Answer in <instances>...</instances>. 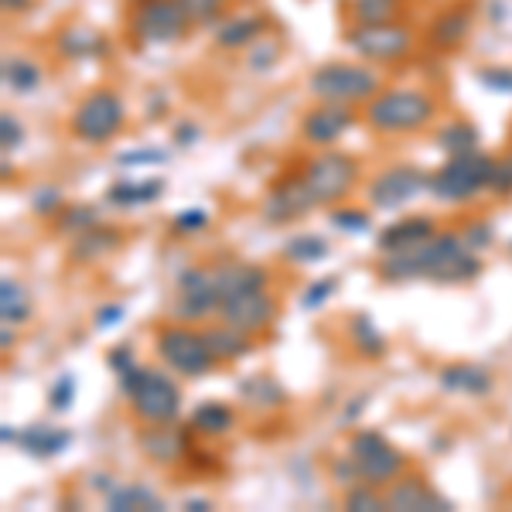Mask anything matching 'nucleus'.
<instances>
[{
  "label": "nucleus",
  "instance_id": "nucleus-7",
  "mask_svg": "<svg viewBox=\"0 0 512 512\" xmlns=\"http://www.w3.org/2000/svg\"><path fill=\"white\" fill-rule=\"evenodd\" d=\"M195 21L181 7V0H140L130 4L127 14V35L134 45H178L192 35Z\"/></svg>",
  "mask_w": 512,
  "mask_h": 512
},
{
  "label": "nucleus",
  "instance_id": "nucleus-2",
  "mask_svg": "<svg viewBox=\"0 0 512 512\" xmlns=\"http://www.w3.org/2000/svg\"><path fill=\"white\" fill-rule=\"evenodd\" d=\"M437 117H441V99L431 89H417V86H386L383 93L362 106V123L373 134L383 137L420 134Z\"/></svg>",
  "mask_w": 512,
  "mask_h": 512
},
{
  "label": "nucleus",
  "instance_id": "nucleus-61",
  "mask_svg": "<svg viewBox=\"0 0 512 512\" xmlns=\"http://www.w3.org/2000/svg\"><path fill=\"white\" fill-rule=\"evenodd\" d=\"M509 253H512V243H509Z\"/></svg>",
  "mask_w": 512,
  "mask_h": 512
},
{
  "label": "nucleus",
  "instance_id": "nucleus-53",
  "mask_svg": "<svg viewBox=\"0 0 512 512\" xmlns=\"http://www.w3.org/2000/svg\"><path fill=\"white\" fill-rule=\"evenodd\" d=\"M106 366H110L117 376H120V373H127L130 366H137V362H134V349H130V345H117V349L106 355Z\"/></svg>",
  "mask_w": 512,
  "mask_h": 512
},
{
  "label": "nucleus",
  "instance_id": "nucleus-50",
  "mask_svg": "<svg viewBox=\"0 0 512 512\" xmlns=\"http://www.w3.org/2000/svg\"><path fill=\"white\" fill-rule=\"evenodd\" d=\"M489 192L499 195V198L512 195V154H506V158H495L492 178H489Z\"/></svg>",
  "mask_w": 512,
  "mask_h": 512
},
{
  "label": "nucleus",
  "instance_id": "nucleus-9",
  "mask_svg": "<svg viewBox=\"0 0 512 512\" xmlns=\"http://www.w3.org/2000/svg\"><path fill=\"white\" fill-rule=\"evenodd\" d=\"M154 349H158V359L164 366L188 379H202V376L216 373V366H219V359L212 355L205 335L198 332V328L185 325V321L161 325L158 335H154Z\"/></svg>",
  "mask_w": 512,
  "mask_h": 512
},
{
  "label": "nucleus",
  "instance_id": "nucleus-19",
  "mask_svg": "<svg viewBox=\"0 0 512 512\" xmlns=\"http://www.w3.org/2000/svg\"><path fill=\"white\" fill-rule=\"evenodd\" d=\"M55 52L69 62H89V59H106L110 55V38L103 35L93 24H82V21H72L59 28L55 35Z\"/></svg>",
  "mask_w": 512,
  "mask_h": 512
},
{
  "label": "nucleus",
  "instance_id": "nucleus-14",
  "mask_svg": "<svg viewBox=\"0 0 512 512\" xmlns=\"http://www.w3.org/2000/svg\"><path fill=\"white\" fill-rule=\"evenodd\" d=\"M427 181H431V175L424 168H417V164H393V168L379 171L369 181V202H373V209L383 212L403 209L420 192H427Z\"/></svg>",
  "mask_w": 512,
  "mask_h": 512
},
{
  "label": "nucleus",
  "instance_id": "nucleus-31",
  "mask_svg": "<svg viewBox=\"0 0 512 512\" xmlns=\"http://www.w3.org/2000/svg\"><path fill=\"white\" fill-rule=\"evenodd\" d=\"M239 396H243L253 410H280L287 403L284 386L267 373H256L250 379H243V383H239Z\"/></svg>",
  "mask_w": 512,
  "mask_h": 512
},
{
  "label": "nucleus",
  "instance_id": "nucleus-32",
  "mask_svg": "<svg viewBox=\"0 0 512 512\" xmlns=\"http://www.w3.org/2000/svg\"><path fill=\"white\" fill-rule=\"evenodd\" d=\"M41 82H45V69L35 59H28V55H7L4 59V86L11 93H35Z\"/></svg>",
  "mask_w": 512,
  "mask_h": 512
},
{
  "label": "nucleus",
  "instance_id": "nucleus-52",
  "mask_svg": "<svg viewBox=\"0 0 512 512\" xmlns=\"http://www.w3.org/2000/svg\"><path fill=\"white\" fill-rule=\"evenodd\" d=\"M123 318H127V308H123V304H103V308L93 315V325L99 332H106V328H117Z\"/></svg>",
  "mask_w": 512,
  "mask_h": 512
},
{
  "label": "nucleus",
  "instance_id": "nucleus-55",
  "mask_svg": "<svg viewBox=\"0 0 512 512\" xmlns=\"http://www.w3.org/2000/svg\"><path fill=\"white\" fill-rule=\"evenodd\" d=\"M11 328L14 325H4V332H0V349H4V352H11L14 345H18V335H14Z\"/></svg>",
  "mask_w": 512,
  "mask_h": 512
},
{
  "label": "nucleus",
  "instance_id": "nucleus-8",
  "mask_svg": "<svg viewBox=\"0 0 512 512\" xmlns=\"http://www.w3.org/2000/svg\"><path fill=\"white\" fill-rule=\"evenodd\" d=\"M492 164L495 158L485 154L482 147L465 151V154H448V161L437 171H431L427 192L434 198H441V202H468V198L489 192Z\"/></svg>",
  "mask_w": 512,
  "mask_h": 512
},
{
  "label": "nucleus",
  "instance_id": "nucleus-46",
  "mask_svg": "<svg viewBox=\"0 0 512 512\" xmlns=\"http://www.w3.org/2000/svg\"><path fill=\"white\" fill-rule=\"evenodd\" d=\"M461 236H465V246H468L472 253L489 250V246L495 243V229H492L485 219H472L465 229H461Z\"/></svg>",
  "mask_w": 512,
  "mask_h": 512
},
{
  "label": "nucleus",
  "instance_id": "nucleus-23",
  "mask_svg": "<svg viewBox=\"0 0 512 512\" xmlns=\"http://www.w3.org/2000/svg\"><path fill=\"white\" fill-rule=\"evenodd\" d=\"M123 246V233L120 229H113V226H96L93 229H86V233H79V236H72V243H69V256H72V263H99L103 256H110V253H117Z\"/></svg>",
  "mask_w": 512,
  "mask_h": 512
},
{
  "label": "nucleus",
  "instance_id": "nucleus-37",
  "mask_svg": "<svg viewBox=\"0 0 512 512\" xmlns=\"http://www.w3.org/2000/svg\"><path fill=\"white\" fill-rule=\"evenodd\" d=\"M284 256L294 263V267H304V263H318V260H325V256H328V239L315 236V233L291 236L284 243Z\"/></svg>",
  "mask_w": 512,
  "mask_h": 512
},
{
  "label": "nucleus",
  "instance_id": "nucleus-41",
  "mask_svg": "<svg viewBox=\"0 0 512 512\" xmlns=\"http://www.w3.org/2000/svg\"><path fill=\"white\" fill-rule=\"evenodd\" d=\"M328 222L335 229H342L345 236H362L373 229V219H369L366 209H332L328 212Z\"/></svg>",
  "mask_w": 512,
  "mask_h": 512
},
{
  "label": "nucleus",
  "instance_id": "nucleus-5",
  "mask_svg": "<svg viewBox=\"0 0 512 512\" xmlns=\"http://www.w3.org/2000/svg\"><path fill=\"white\" fill-rule=\"evenodd\" d=\"M345 45L352 48L355 59L369 65H400L417 52L420 38L414 24L407 21H386V24H349L342 31Z\"/></svg>",
  "mask_w": 512,
  "mask_h": 512
},
{
  "label": "nucleus",
  "instance_id": "nucleus-3",
  "mask_svg": "<svg viewBox=\"0 0 512 512\" xmlns=\"http://www.w3.org/2000/svg\"><path fill=\"white\" fill-rule=\"evenodd\" d=\"M383 89H386L383 72L362 59L321 62L308 76V93L315 103H342V106H355V110L366 106L369 99L379 96Z\"/></svg>",
  "mask_w": 512,
  "mask_h": 512
},
{
  "label": "nucleus",
  "instance_id": "nucleus-54",
  "mask_svg": "<svg viewBox=\"0 0 512 512\" xmlns=\"http://www.w3.org/2000/svg\"><path fill=\"white\" fill-rule=\"evenodd\" d=\"M198 137H202V127H195L192 120H185V123H178V127H175V144H178V147L195 144Z\"/></svg>",
  "mask_w": 512,
  "mask_h": 512
},
{
  "label": "nucleus",
  "instance_id": "nucleus-58",
  "mask_svg": "<svg viewBox=\"0 0 512 512\" xmlns=\"http://www.w3.org/2000/svg\"><path fill=\"white\" fill-rule=\"evenodd\" d=\"M366 403H369V396H355V403H352V407H349V410H345V420L359 417V410H362V407H366Z\"/></svg>",
  "mask_w": 512,
  "mask_h": 512
},
{
  "label": "nucleus",
  "instance_id": "nucleus-34",
  "mask_svg": "<svg viewBox=\"0 0 512 512\" xmlns=\"http://www.w3.org/2000/svg\"><path fill=\"white\" fill-rule=\"evenodd\" d=\"M349 338H352L355 352H359L362 359H383V355L390 352L383 332H379L376 321L369 315H352L349 318Z\"/></svg>",
  "mask_w": 512,
  "mask_h": 512
},
{
  "label": "nucleus",
  "instance_id": "nucleus-42",
  "mask_svg": "<svg viewBox=\"0 0 512 512\" xmlns=\"http://www.w3.org/2000/svg\"><path fill=\"white\" fill-rule=\"evenodd\" d=\"M72 403H76V376L62 373L52 383V390H48V407H52L55 414H65V410H72Z\"/></svg>",
  "mask_w": 512,
  "mask_h": 512
},
{
  "label": "nucleus",
  "instance_id": "nucleus-4",
  "mask_svg": "<svg viewBox=\"0 0 512 512\" xmlns=\"http://www.w3.org/2000/svg\"><path fill=\"white\" fill-rule=\"evenodd\" d=\"M120 393L127 396V407L140 424H175L181 414L178 383L161 369L130 366L120 373Z\"/></svg>",
  "mask_w": 512,
  "mask_h": 512
},
{
  "label": "nucleus",
  "instance_id": "nucleus-35",
  "mask_svg": "<svg viewBox=\"0 0 512 512\" xmlns=\"http://www.w3.org/2000/svg\"><path fill=\"white\" fill-rule=\"evenodd\" d=\"M437 147H441L444 154H465V151H475V147H482V134H478V127L472 120H451L444 123L441 130H437Z\"/></svg>",
  "mask_w": 512,
  "mask_h": 512
},
{
  "label": "nucleus",
  "instance_id": "nucleus-36",
  "mask_svg": "<svg viewBox=\"0 0 512 512\" xmlns=\"http://www.w3.org/2000/svg\"><path fill=\"white\" fill-rule=\"evenodd\" d=\"M0 318L4 325H24L31 318V294L11 277L0 280Z\"/></svg>",
  "mask_w": 512,
  "mask_h": 512
},
{
  "label": "nucleus",
  "instance_id": "nucleus-13",
  "mask_svg": "<svg viewBox=\"0 0 512 512\" xmlns=\"http://www.w3.org/2000/svg\"><path fill=\"white\" fill-rule=\"evenodd\" d=\"M478 21V4L475 0H451L441 11L434 14L431 24H427V48L437 55H454L465 48V41L472 38Z\"/></svg>",
  "mask_w": 512,
  "mask_h": 512
},
{
  "label": "nucleus",
  "instance_id": "nucleus-1",
  "mask_svg": "<svg viewBox=\"0 0 512 512\" xmlns=\"http://www.w3.org/2000/svg\"><path fill=\"white\" fill-rule=\"evenodd\" d=\"M482 274V260L465 246L461 233H434L410 250L383 253L376 263V277L383 284H407V280H431V284H468Z\"/></svg>",
  "mask_w": 512,
  "mask_h": 512
},
{
  "label": "nucleus",
  "instance_id": "nucleus-45",
  "mask_svg": "<svg viewBox=\"0 0 512 512\" xmlns=\"http://www.w3.org/2000/svg\"><path fill=\"white\" fill-rule=\"evenodd\" d=\"M171 229L181 236H195L202 233V229H209V212L198 209V205H192V209H181L175 219H171Z\"/></svg>",
  "mask_w": 512,
  "mask_h": 512
},
{
  "label": "nucleus",
  "instance_id": "nucleus-48",
  "mask_svg": "<svg viewBox=\"0 0 512 512\" xmlns=\"http://www.w3.org/2000/svg\"><path fill=\"white\" fill-rule=\"evenodd\" d=\"M24 144V127L14 113H4L0 117V147H4V158H11L14 151Z\"/></svg>",
  "mask_w": 512,
  "mask_h": 512
},
{
  "label": "nucleus",
  "instance_id": "nucleus-6",
  "mask_svg": "<svg viewBox=\"0 0 512 512\" xmlns=\"http://www.w3.org/2000/svg\"><path fill=\"white\" fill-rule=\"evenodd\" d=\"M123 123H127V103H123V96L113 86H96L69 113V134L79 144L103 147L113 137H120Z\"/></svg>",
  "mask_w": 512,
  "mask_h": 512
},
{
  "label": "nucleus",
  "instance_id": "nucleus-20",
  "mask_svg": "<svg viewBox=\"0 0 512 512\" xmlns=\"http://www.w3.org/2000/svg\"><path fill=\"white\" fill-rule=\"evenodd\" d=\"M192 434V427L178 431L171 424H147L140 431V451L151 461H158V465H175V461L188 458V451H192Z\"/></svg>",
  "mask_w": 512,
  "mask_h": 512
},
{
  "label": "nucleus",
  "instance_id": "nucleus-56",
  "mask_svg": "<svg viewBox=\"0 0 512 512\" xmlns=\"http://www.w3.org/2000/svg\"><path fill=\"white\" fill-rule=\"evenodd\" d=\"M185 512H209L212 502L209 499H185V506H181Z\"/></svg>",
  "mask_w": 512,
  "mask_h": 512
},
{
  "label": "nucleus",
  "instance_id": "nucleus-47",
  "mask_svg": "<svg viewBox=\"0 0 512 512\" xmlns=\"http://www.w3.org/2000/svg\"><path fill=\"white\" fill-rule=\"evenodd\" d=\"M31 209L38 212V216H48V219H55L59 212L65 209V198H62V192L59 188H38L35 195H31Z\"/></svg>",
  "mask_w": 512,
  "mask_h": 512
},
{
  "label": "nucleus",
  "instance_id": "nucleus-49",
  "mask_svg": "<svg viewBox=\"0 0 512 512\" xmlns=\"http://www.w3.org/2000/svg\"><path fill=\"white\" fill-rule=\"evenodd\" d=\"M335 287H338V277H321V280H315V284H308V291H304V297H301V308L304 311L321 308V304L335 294Z\"/></svg>",
  "mask_w": 512,
  "mask_h": 512
},
{
  "label": "nucleus",
  "instance_id": "nucleus-29",
  "mask_svg": "<svg viewBox=\"0 0 512 512\" xmlns=\"http://www.w3.org/2000/svg\"><path fill=\"white\" fill-rule=\"evenodd\" d=\"M106 509L113 512H164V499L158 492H151L147 485H113V492L106 495Z\"/></svg>",
  "mask_w": 512,
  "mask_h": 512
},
{
  "label": "nucleus",
  "instance_id": "nucleus-39",
  "mask_svg": "<svg viewBox=\"0 0 512 512\" xmlns=\"http://www.w3.org/2000/svg\"><path fill=\"white\" fill-rule=\"evenodd\" d=\"M99 222V212L93 205H65L59 216L52 219V226L59 229L62 236H79L86 233V229H93Z\"/></svg>",
  "mask_w": 512,
  "mask_h": 512
},
{
  "label": "nucleus",
  "instance_id": "nucleus-30",
  "mask_svg": "<svg viewBox=\"0 0 512 512\" xmlns=\"http://www.w3.org/2000/svg\"><path fill=\"white\" fill-rule=\"evenodd\" d=\"M403 14H407L403 0H345V18H349V24L403 21Z\"/></svg>",
  "mask_w": 512,
  "mask_h": 512
},
{
  "label": "nucleus",
  "instance_id": "nucleus-43",
  "mask_svg": "<svg viewBox=\"0 0 512 512\" xmlns=\"http://www.w3.org/2000/svg\"><path fill=\"white\" fill-rule=\"evenodd\" d=\"M229 0H181V7L188 11V18L198 24H212L222 18V11H226Z\"/></svg>",
  "mask_w": 512,
  "mask_h": 512
},
{
  "label": "nucleus",
  "instance_id": "nucleus-28",
  "mask_svg": "<svg viewBox=\"0 0 512 512\" xmlns=\"http://www.w3.org/2000/svg\"><path fill=\"white\" fill-rule=\"evenodd\" d=\"M161 195H164V181L161 178H144V181L123 178V181H113V185H110L106 202L117 205V209H137V205L158 202Z\"/></svg>",
  "mask_w": 512,
  "mask_h": 512
},
{
  "label": "nucleus",
  "instance_id": "nucleus-51",
  "mask_svg": "<svg viewBox=\"0 0 512 512\" xmlns=\"http://www.w3.org/2000/svg\"><path fill=\"white\" fill-rule=\"evenodd\" d=\"M120 168H154V164H164L168 154L158 151V147H140V151H127L120 154Z\"/></svg>",
  "mask_w": 512,
  "mask_h": 512
},
{
  "label": "nucleus",
  "instance_id": "nucleus-15",
  "mask_svg": "<svg viewBox=\"0 0 512 512\" xmlns=\"http://www.w3.org/2000/svg\"><path fill=\"white\" fill-rule=\"evenodd\" d=\"M280 315V304L270 287H260V291H250V294H239L233 301H222L219 304V321L226 325L239 328L246 335H267L274 328V321Z\"/></svg>",
  "mask_w": 512,
  "mask_h": 512
},
{
  "label": "nucleus",
  "instance_id": "nucleus-27",
  "mask_svg": "<svg viewBox=\"0 0 512 512\" xmlns=\"http://www.w3.org/2000/svg\"><path fill=\"white\" fill-rule=\"evenodd\" d=\"M202 335H205V342H209V349L212 355L219 359V366L222 362H239V359H246L256 345H253V335H246V332H239V328L233 325H209V328H202Z\"/></svg>",
  "mask_w": 512,
  "mask_h": 512
},
{
  "label": "nucleus",
  "instance_id": "nucleus-11",
  "mask_svg": "<svg viewBox=\"0 0 512 512\" xmlns=\"http://www.w3.org/2000/svg\"><path fill=\"white\" fill-rule=\"evenodd\" d=\"M345 454L352 458L355 472H359L362 482L376 485V489H386V485H393L396 478L410 468L407 454L400 448H393L390 441H386L379 431H369V427H362V431H355L349 437V448Z\"/></svg>",
  "mask_w": 512,
  "mask_h": 512
},
{
  "label": "nucleus",
  "instance_id": "nucleus-22",
  "mask_svg": "<svg viewBox=\"0 0 512 512\" xmlns=\"http://www.w3.org/2000/svg\"><path fill=\"white\" fill-rule=\"evenodd\" d=\"M216 270V287H219V304L222 301H233L239 294H250V291H260V287H270V274L256 263H243V260H233V263H219Z\"/></svg>",
  "mask_w": 512,
  "mask_h": 512
},
{
  "label": "nucleus",
  "instance_id": "nucleus-17",
  "mask_svg": "<svg viewBox=\"0 0 512 512\" xmlns=\"http://www.w3.org/2000/svg\"><path fill=\"white\" fill-rule=\"evenodd\" d=\"M311 209H318L315 198H311L308 185H304L301 171L297 175H287V178H277L270 185L267 198L260 205V216L270 222V226H291V222L304 219Z\"/></svg>",
  "mask_w": 512,
  "mask_h": 512
},
{
  "label": "nucleus",
  "instance_id": "nucleus-26",
  "mask_svg": "<svg viewBox=\"0 0 512 512\" xmlns=\"http://www.w3.org/2000/svg\"><path fill=\"white\" fill-rule=\"evenodd\" d=\"M72 444V431L65 427H52V424H35L18 431V448L31 458H55Z\"/></svg>",
  "mask_w": 512,
  "mask_h": 512
},
{
  "label": "nucleus",
  "instance_id": "nucleus-10",
  "mask_svg": "<svg viewBox=\"0 0 512 512\" xmlns=\"http://www.w3.org/2000/svg\"><path fill=\"white\" fill-rule=\"evenodd\" d=\"M301 178L315 205H338L355 192L362 178V164L349 151H321L311 161H304Z\"/></svg>",
  "mask_w": 512,
  "mask_h": 512
},
{
  "label": "nucleus",
  "instance_id": "nucleus-21",
  "mask_svg": "<svg viewBox=\"0 0 512 512\" xmlns=\"http://www.w3.org/2000/svg\"><path fill=\"white\" fill-rule=\"evenodd\" d=\"M270 28H274L270 14H260V11L229 14V18H222V24L216 28V48H222V52H243V48L256 45Z\"/></svg>",
  "mask_w": 512,
  "mask_h": 512
},
{
  "label": "nucleus",
  "instance_id": "nucleus-24",
  "mask_svg": "<svg viewBox=\"0 0 512 512\" xmlns=\"http://www.w3.org/2000/svg\"><path fill=\"white\" fill-rule=\"evenodd\" d=\"M437 233V226L427 216H407V219H396L386 229H379L376 246L383 253H396V250H410V246L424 243Z\"/></svg>",
  "mask_w": 512,
  "mask_h": 512
},
{
  "label": "nucleus",
  "instance_id": "nucleus-16",
  "mask_svg": "<svg viewBox=\"0 0 512 512\" xmlns=\"http://www.w3.org/2000/svg\"><path fill=\"white\" fill-rule=\"evenodd\" d=\"M362 117L355 113V106H342V103H315L304 110L301 123H297V130H301V140L311 147H332L338 144L349 130L359 123Z\"/></svg>",
  "mask_w": 512,
  "mask_h": 512
},
{
  "label": "nucleus",
  "instance_id": "nucleus-57",
  "mask_svg": "<svg viewBox=\"0 0 512 512\" xmlns=\"http://www.w3.org/2000/svg\"><path fill=\"white\" fill-rule=\"evenodd\" d=\"M31 7V0H4V11H14V14H24Z\"/></svg>",
  "mask_w": 512,
  "mask_h": 512
},
{
  "label": "nucleus",
  "instance_id": "nucleus-44",
  "mask_svg": "<svg viewBox=\"0 0 512 512\" xmlns=\"http://www.w3.org/2000/svg\"><path fill=\"white\" fill-rule=\"evenodd\" d=\"M478 86L489 89V93H499V96H512V69H506V65L478 69Z\"/></svg>",
  "mask_w": 512,
  "mask_h": 512
},
{
  "label": "nucleus",
  "instance_id": "nucleus-25",
  "mask_svg": "<svg viewBox=\"0 0 512 512\" xmlns=\"http://www.w3.org/2000/svg\"><path fill=\"white\" fill-rule=\"evenodd\" d=\"M441 390L448 393H468V396H489L495 379L485 366H475V362H454V366L441 369Z\"/></svg>",
  "mask_w": 512,
  "mask_h": 512
},
{
  "label": "nucleus",
  "instance_id": "nucleus-62",
  "mask_svg": "<svg viewBox=\"0 0 512 512\" xmlns=\"http://www.w3.org/2000/svg\"><path fill=\"white\" fill-rule=\"evenodd\" d=\"M509 154H512V151H509Z\"/></svg>",
  "mask_w": 512,
  "mask_h": 512
},
{
  "label": "nucleus",
  "instance_id": "nucleus-33",
  "mask_svg": "<svg viewBox=\"0 0 512 512\" xmlns=\"http://www.w3.org/2000/svg\"><path fill=\"white\" fill-rule=\"evenodd\" d=\"M188 427L198 437H222L236 427V410L226 407V403H202V407H195Z\"/></svg>",
  "mask_w": 512,
  "mask_h": 512
},
{
  "label": "nucleus",
  "instance_id": "nucleus-60",
  "mask_svg": "<svg viewBox=\"0 0 512 512\" xmlns=\"http://www.w3.org/2000/svg\"><path fill=\"white\" fill-rule=\"evenodd\" d=\"M127 4H140V0H127Z\"/></svg>",
  "mask_w": 512,
  "mask_h": 512
},
{
  "label": "nucleus",
  "instance_id": "nucleus-12",
  "mask_svg": "<svg viewBox=\"0 0 512 512\" xmlns=\"http://www.w3.org/2000/svg\"><path fill=\"white\" fill-rule=\"evenodd\" d=\"M171 315L185 325H198L209 315H219V287L216 270L188 267L175 280V301H171Z\"/></svg>",
  "mask_w": 512,
  "mask_h": 512
},
{
  "label": "nucleus",
  "instance_id": "nucleus-18",
  "mask_svg": "<svg viewBox=\"0 0 512 512\" xmlns=\"http://www.w3.org/2000/svg\"><path fill=\"white\" fill-rule=\"evenodd\" d=\"M386 502L396 512H451L454 502L444 499L441 492H434L427 485L424 475H407L403 472L393 485H386Z\"/></svg>",
  "mask_w": 512,
  "mask_h": 512
},
{
  "label": "nucleus",
  "instance_id": "nucleus-38",
  "mask_svg": "<svg viewBox=\"0 0 512 512\" xmlns=\"http://www.w3.org/2000/svg\"><path fill=\"white\" fill-rule=\"evenodd\" d=\"M342 506L349 512H386L390 502H386L383 489H376V485H369V482H359V485H352V489H345Z\"/></svg>",
  "mask_w": 512,
  "mask_h": 512
},
{
  "label": "nucleus",
  "instance_id": "nucleus-40",
  "mask_svg": "<svg viewBox=\"0 0 512 512\" xmlns=\"http://www.w3.org/2000/svg\"><path fill=\"white\" fill-rule=\"evenodd\" d=\"M280 55H284V45L263 35L256 45H250V52H246V65H250V72H256V76H267V72L277 69Z\"/></svg>",
  "mask_w": 512,
  "mask_h": 512
},
{
  "label": "nucleus",
  "instance_id": "nucleus-59",
  "mask_svg": "<svg viewBox=\"0 0 512 512\" xmlns=\"http://www.w3.org/2000/svg\"><path fill=\"white\" fill-rule=\"evenodd\" d=\"M0 437H4V444H18V431H14L11 424L0 427Z\"/></svg>",
  "mask_w": 512,
  "mask_h": 512
}]
</instances>
